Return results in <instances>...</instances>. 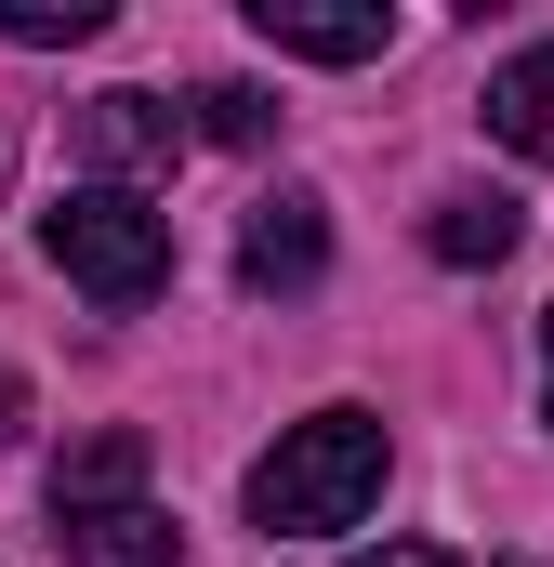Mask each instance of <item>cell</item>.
Listing matches in <instances>:
<instances>
[{"label":"cell","mask_w":554,"mask_h":567,"mask_svg":"<svg viewBox=\"0 0 554 567\" xmlns=\"http://www.w3.org/2000/svg\"><path fill=\"white\" fill-rule=\"evenodd\" d=\"M542 423H554V303H542Z\"/></svg>","instance_id":"cell-13"},{"label":"cell","mask_w":554,"mask_h":567,"mask_svg":"<svg viewBox=\"0 0 554 567\" xmlns=\"http://www.w3.org/2000/svg\"><path fill=\"white\" fill-rule=\"evenodd\" d=\"M0 172H13V133H0Z\"/></svg>","instance_id":"cell-14"},{"label":"cell","mask_w":554,"mask_h":567,"mask_svg":"<svg viewBox=\"0 0 554 567\" xmlns=\"http://www.w3.org/2000/svg\"><path fill=\"white\" fill-rule=\"evenodd\" d=\"M13 423H27V383H13V370H0V449H13Z\"/></svg>","instance_id":"cell-12"},{"label":"cell","mask_w":554,"mask_h":567,"mask_svg":"<svg viewBox=\"0 0 554 567\" xmlns=\"http://www.w3.org/2000/svg\"><path fill=\"white\" fill-rule=\"evenodd\" d=\"M133 502H145V435L133 423L80 435V449L53 462V528H106V515H133Z\"/></svg>","instance_id":"cell-5"},{"label":"cell","mask_w":554,"mask_h":567,"mask_svg":"<svg viewBox=\"0 0 554 567\" xmlns=\"http://www.w3.org/2000/svg\"><path fill=\"white\" fill-rule=\"evenodd\" d=\"M252 27H265L277 53H304V66H370L397 40L383 0H252Z\"/></svg>","instance_id":"cell-4"},{"label":"cell","mask_w":554,"mask_h":567,"mask_svg":"<svg viewBox=\"0 0 554 567\" xmlns=\"http://www.w3.org/2000/svg\"><path fill=\"white\" fill-rule=\"evenodd\" d=\"M383 423L370 410H317V423H290L252 462V528H277V542H330V528H357L370 502H383Z\"/></svg>","instance_id":"cell-1"},{"label":"cell","mask_w":554,"mask_h":567,"mask_svg":"<svg viewBox=\"0 0 554 567\" xmlns=\"http://www.w3.org/2000/svg\"><path fill=\"white\" fill-rule=\"evenodd\" d=\"M343 567H462V555H435V542H370V555H343Z\"/></svg>","instance_id":"cell-11"},{"label":"cell","mask_w":554,"mask_h":567,"mask_svg":"<svg viewBox=\"0 0 554 567\" xmlns=\"http://www.w3.org/2000/svg\"><path fill=\"white\" fill-rule=\"evenodd\" d=\"M515 238H529V212H515L502 185H462V198H435V225H422V251H435V265H462V278H475V265H502Z\"/></svg>","instance_id":"cell-7"},{"label":"cell","mask_w":554,"mask_h":567,"mask_svg":"<svg viewBox=\"0 0 554 567\" xmlns=\"http://www.w3.org/2000/svg\"><path fill=\"white\" fill-rule=\"evenodd\" d=\"M40 251H53V278L93 290L106 317H133L172 290V212L133 198V185H66L53 212H40Z\"/></svg>","instance_id":"cell-2"},{"label":"cell","mask_w":554,"mask_h":567,"mask_svg":"<svg viewBox=\"0 0 554 567\" xmlns=\"http://www.w3.org/2000/svg\"><path fill=\"white\" fill-rule=\"evenodd\" d=\"M489 133L554 172V40H529L515 66H489Z\"/></svg>","instance_id":"cell-8"},{"label":"cell","mask_w":554,"mask_h":567,"mask_svg":"<svg viewBox=\"0 0 554 567\" xmlns=\"http://www.w3.org/2000/svg\"><path fill=\"white\" fill-rule=\"evenodd\" d=\"M317 265H330V212H317L304 185L252 198V225H238V278H252V290H317Z\"/></svg>","instance_id":"cell-3"},{"label":"cell","mask_w":554,"mask_h":567,"mask_svg":"<svg viewBox=\"0 0 554 567\" xmlns=\"http://www.w3.org/2000/svg\"><path fill=\"white\" fill-rule=\"evenodd\" d=\"M198 133L212 145H277V93L265 80H212V93H198Z\"/></svg>","instance_id":"cell-9"},{"label":"cell","mask_w":554,"mask_h":567,"mask_svg":"<svg viewBox=\"0 0 554 567\" xmlns=\"http://www.w3.org/2000/svg\"><path fill=\"white\" fill-rule=\"evenodd\" d=\"M80 158H93L106 185H120V172H172V158H185V120H172L158 93H93V106H80Z\"/></svg>","instance_id":"cell-6"},{"label":"cell","mask_w":554,"mask_h":567,"mask_svg":"<svg viewBox=\"0 0 554 567\" xmlns=\"http://www.w3.org/2000/svg\"><path fill=\"white\" fill-rule=\"evenodd\" d=\"M93 27H106V0H0V40H27V53H66Z\"/></svg>","instance_id":"cell-10"}]
</instances>
